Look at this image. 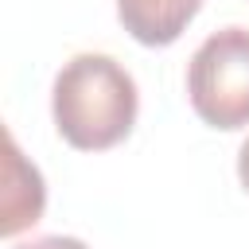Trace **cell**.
<instances>
[{
  "instance_id": "obj_2",
  "label": "cell",
  "mask_w": 249,
  "mask_h": 249,
  "mask_svg": "<svg viewBox=\"0 0 249 249\" xmlns=\"http://www.w3.org/2000/svg\"><path fill=\"white\" fill-rule=\"evenodd\" d=\"M187 101L195 117L218 132L249 124V27L210 31L187 62Z\"/></svg>"
},
{
  "instance_id": "obj_3",
  "label": "cell",
  "mask_w": 249,
  "mask_h": 249,
  "mask_svg": "<svg viewBox=\"0 0 249 249\" xmlns=\"http://www.w3.org/2000/svg\"><path fill=\"white\" fill-rule=\"evenodd\" d=\"M0 237L31 230L47 210V183L39 167L19 152L16 136L4 132V179H0Z\"/></svg>"
},
{
  "instance_id": "obj_4",
  "label": "cell",
  "mask_w": 249,
  "mask_h": 249,
  "mask_svg": "<svg viewBox=\"0 0 249 249\" xmlns=\"http://www.w3.org/2000/svg\"><path fill=\"white\" fill-rule=\"evenodd\" d=\"M198 8L202 0H117V19L140 47H171Z\"/></svg>"
},
{
  "instance_id": "obj_1",
  "label": "cell",
  "mask_w": 249,
  "mask_h": 249,
  "mask_svg": "<svg viewBox=\"0 0 249 249\" xmlns=\"http://www.w3.org/2000/svg\"><path fill=\"white\" fill-rule=\"evenodd\" d=\"M140 113V93L132 74L97 51H82L54 74L51 117L58 136L74 152H109L128 140Z\"/></svg>"
},
{
  "instance_id": "obj_5",
  "label": "cell",
  "mask_w": 249,
  "mask_h": 249,
  "mask_svg": "<svg viewBox=\"0 0 249 249\" xmlns=\"http://www.w3.org/2000/svg\"><path fill=\"white\" fill-rule=\"evenodd\" d=\"M12 249H89L82 237H66V233H51V237H35V241H19Z\"/></svg>"
},
{
  "instance_id": "obj_6",
  "label": "cell",
  "mask_w": 249,
  "mask_h": 249,
  "mask_svg": "<svg viewBox=\"0 0 249 249\" xmlns=\"http://www.w3.org/2000/svg\"><path fill=\"white\" fill-rule=\"evenodd\" d=\"M237 183H241V191L249 195V136H245L241 148H237Z\"/></svg>"
}]
</instances>
